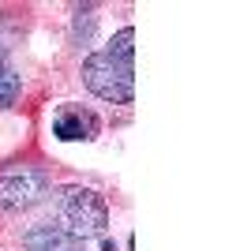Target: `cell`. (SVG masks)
I'll return each instance as SVG.
<instances>
[{"instance_id":"obj_1","label":"cell","mask_w":225,"mask_h":251,"mask_svg":"<svg viewBox=\"0 0 225 251\" xmlns=\"http://www.w3.org/2000/svg\"><path fill=\"white\" fill-rule=\"evenodd\" d=\"M83 83L94 98L109 105H131L135 98V30L113 34V42L105 49L90 52L83 60Z\"/></svg>"},{"instance_id":"obj_2","label":"cell","mask_w":225,"mask_h":251,"mask_svg":"<svg viewBox=\"0 0 225 251\" xmlns=\"http://www.w3.org/2000/svg\"><path fill=\"white\" fill-rule=\"evenodd\" d=\"M60 229L75 240H98L109 229V206L94 188H64L60 191Z\"/></svg>"},{"instance_id":"obj_3","label":"cell","mask_w":225,"mask_h":251,"mask_svg":"<svg viewBox=\"0 0 225 251\" xmlns=\"http://www.w3.org/2000/svg\"><path fill=\"white\" fill-rule=\"evenodd\" d=\"M49 195V173L34 165L0 169V210H30Z\"/></svg>"},{"instance_id":"obj_4","label":"cell","mask_w":225,"mask_h":251,"mask_svg":"<svg viewBox=\"0 0 225 251\" xmlns=\"http://www.w3.org/2000/svg\"><path fill=\"white\" fill-rule=\"evenodd\" d=\"M53 131L64 143H90L98 135V116L83 105H60L53 116Z\"/></svg>"},{"instance_id":"obj_5","label":"cell","mask_w":225,"mask_h":251,"mask_svg":"<svg viewBox=\"0 0 225 251\" xmlns=\"http://www.w3.org/2000/svg\"><path fill=\"white\" fill-rule=\"evenodd\" d=\"M23 251H83V240H75L72 232H64L60 225H34L23 236Z\"/></svg>"},{"instance_id":"obj_6","label":"cell","mask_w":225,"mask_h":251,"mask_svg":"<svg viewBox=\"0 0 225 251\" xmlns=\"http://www.w3.org/2000/svg\"><path fill=\"white\" fill-rule=\"evenodd\" d=\"M19 90H23V79H19V72L11 68L8 52L0 49V105H15Z\"/></svg>"},{"instance_id":"obj_7","label":"cell","mask_w":225,"mask_h":251,"mask_svg":"<svg viewBox=\"0 0 225 251\" xmlns=\"http://www.w3.org/2000/svg\"><path fill=\"white\" fill-rule=\"evenodd\" d=\"M101 251H113V248H101Z\"/></svg>"}]
</instances>
